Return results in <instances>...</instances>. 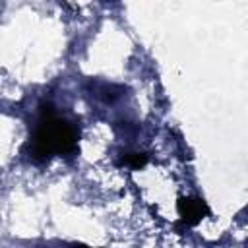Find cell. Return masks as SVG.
<instances>
[{"mask_svg": "<svg viewBox=\"0 0 248 248\" xmlns=\"http://www.w3.org/2000/svg\"><path fill=\"white\" fill-rule=\"evenodd\" d=\"M76 149L78 130L74 124L58 116L50 105H43L31 141V155L37 161H46L54 155H70Z\"/></svg>", "mask_w": 248, "mask_h": 248, "instance_id": "obj_1", "label": "cell"}, {"mask_svg": "<svg viewBox=\"0 0 248 248\" xmlns=\"http://www.w3.org/2000/svg\"><path fill=\"white\" fill-rule=\"evenodd\" d=\"M176 211H178V217H180L184 227H194L203 217L209 215L207 203L203 200H200V198H178Z\"/></svg>", "mask_w": 248, "mask_h": 248, "instance_id": "obj_2", "label": "cell"}, {"mask_svg": "<svg viewBox=\"0 0 248 248\" xmlns=\"http://www.w3.org/2000/svg\"><path fill=\"white\" fill-rule=\"evenodd\" d=\"M147 163V155L145 153H126L122 155L120 165H126L130 169H141Z\"/></svg>", "mask_w": 248, "mask_h": 248, "instance_id": "obj_3", "label": "cell"}]
</instances>
